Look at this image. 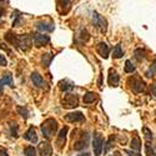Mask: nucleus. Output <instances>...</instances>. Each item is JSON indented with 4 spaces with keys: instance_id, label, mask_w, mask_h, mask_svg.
Here are the masks:
<instances>
[{
    "instance_id": "f3484780",
    "label": "nucleus",
    "mask_w": 156,
    "mask_h": 156,
    "mask_svg": "<svg viewBox=\"0 0 156 156\" xmlns=\"http://www.w3.org/2000/svg\"><path fill=\"white\" fill-rule=\"evenodd\" d=\"M24 139L30 141V142H33V144L37 142V135H36V131H35V129L33 126H30L28 131L24 134Z\"/></svg>"
},
{
    "instance_id": "393cba45",
    "label": "nucleus",
    "mask_w": 156,
    "mask_h": 156,
    "mask_svg": "<svg viewBox=\"0 0 156 156\" xmlns=\"http://www.w3.org/2000/svg\"><path fill=\"white\" fill-rule=\"evenodd\" d=\"M53 58H54L53 54H44V55H43L41 62H43V65H44L45 68H48L49 65H50V62H51V60H53Z\"/></svg>"
},
{
    "instance_id": "0eeeda50",
    "label": "nucleus",
    "mask_w": 156,
    "mask_h": 156,
    "mask_svg": "<svg viewBox=\"0 0 156 156\" xmlns=\"http://www.w3.org/2000/svg\"><path fill=\"white\" fill-rule=\"evenodd\" d=\"M31 40L36 48H40V46H45L50 43V36L43 35L40 33H34V34H31Z\"/></svg>"
},
{
    "instance_id": "7c9ffc66",
    "label": "nucleus",
    "mask_w": 156,
    "mask_h": 156,
    "mask_svg": "<svg viewBox=\"0 0 156 156\" xmlns=\"http://www.w3.org/2000/svg\"><path fill=\"white\" fill-rule=\"evenodd\" d=\"M10 131H11V134H12V136H14L15 139L19 136L18 135V125L15 124V122H12V124H10Z\"/></svg>"
},
{
    "instance_id": "bb28decb",
    "label": "nucleus",
    "mask_w": 156,
    "mask_h": 156,
    "mask_svg": "<svg viewBox=\"0 0 156 156\" xmlns=\"http://www.w3.org/2000/svg\"><path fill=\"white\" fill-rule=\"evenodd\" d=\"M135 71V66H134V64L131 60H126L125 62V73H134Z\"/></svg>"
},
{
    "instance_id": "f8f14e48",
    "label": "nucleus",
    "mask_w": 156,
    "mask_h": 156,
    "mask_svg": "<svg viewBox=\"0 0 156 156\" xmlns=\"http://www.w3.org/2000/svg\"><path fill=\"white\" fill-rule=\"evenodd\" d=\"M109 85L111 87H118L119 86V83H120V76L119 74L116 73L115 69H109Z\"/></svg>"
},
{
    "instance_id": "b1692460",
    "label": "nucleus",
    "mask_w": 156,
    "mask_h": 156,
    "mask_svg": "<svg viewBox=\"0 0 156 156\" xmlns=\"http://www.w3.org/2000/svg\"><path fill=\"white\" fill-rule=\"evenodd\" d=\"M135 58H136L139 61L144 60V59L146 58V51H145L144 49H141V48L136 49V50H135Z\"/></svg>"
},
{
    "instance_id": "5701e85b",
    "label": "nucleus",
    "mask_w": 156,
    "mask_h": 156,
    "mask_svg": "<svg viewBox=\"0 0 156 156\" xmlns=\"http://www.w3.org/2000/svg\"><path fill=\"white\" fill-rule=\"evenodd\" d=\"M11 19H14V21H12V27H19L20 23L23 21L20 11L15 10V11H14V15H11Z\"/></svg>"
},
{
    "instance_id": "ddd939ff",
    "label": "nucleus",
    "mask_w": 156,
    "mask_h": 156,
    "mask_svg": "<svg viewBox=\"0 0 156 156\" xmlns=\"http://www.w3.org/2000/svg\"><path fill=\"white\" fill-rule=\"evenodd\" d=\"M39 154L40 156H51L53 154V146H51L48 141H43L39 144Z\"/></svg>"
},
{
    "instance_id": "72a5a7b5",
    "label": "nucleus",
    "mask_w": 156,
    "mask_h": 156,
    "mask_svg": "<svg viewBox=\"0 0 156 156\" xmlns=\"http://www.w3.org/2000/svg\"><path fill=\"white\" fill-rule=\"evenodd\" d=\"M0 156H9L5 147H0Z\"/></svg>"
},
{
    "instance_id": "39448f33",
    "label": "nucleus",
    "mask_w": 156,
    "mask_h": 156,
    "mask_svg": "<svg viewBox=\"0 0 156 156\" xmlns=\"http://www.w3.org/2000/svg\"><path fill=\"white\" fill-rule=\"evenodd\" d=\"M61 104H62V108H65V109L76 108L77 105H79V98H77V95H75V94L68 93L66 95L62 98Z\"/></svg>"
},
{
    "instance_id": "412c9836",
    "label": "nucleus",
    "mask_w": 156,
    "mask_h": 156,
    "mask_svg": "<svg viewBox=\"0 0 156 156\" xmlns=\"http://www.w3.org/2000/svg\"><path fill=\"white\" fill-rule=\"evenodd\" d=\"M131 149L135 150L136 152H140V150H141V140H140L139 136H135L131 140Z\"/></svg>"
},
{
    "instance_id": "2eb2a0df",
    "label": "nucleus",
    "mask_w": 156,
    "mask_h": 156,
    "mask_svg": "<svg viewBox=\"0 0 156 156\" xmlns=\"http://www.w3.org/2000/svg\"><path fill=\"white\" fill-rule=\"evenodd\" d=\"M96 51H98V54L104 58V59H108L109 58V54H110V48L108 46L106 43H99L96 45Z\"/></svg>"
},
{
    "instance_id": "4c0bfd02",
    "label": "nucleus",
    "mask_w": 156,
    "mask_h": 156,
    "mask_svg": "<svg viewBox=\"0 0 156 156\" xmlns=\"http://www.w3.org/2000/svg\"><path fill=\"white\" fill-rule=\"evenodd\" d=\"M3 14H4V9H2V8H0V18L3 16Z\"/></svg>"
},
{
    "instance_id": "aec40b11",
    "label": "nucleus",
    "mask_w": 156,
    "mask_h": 156,
    "mask_svg": "<svg viewBox=\"0 0 156 156\" xmlns=\"http://www.w3.org/2000/svg\"><path fill=\"white\" fill-rule=\"evenodd\" d=\"M124 56V50L121 48V44H118L112 50V58L114 59H120Z\"/></svg>"
},
{
    "instance_id": "473e14b6",
    "label": "nucleus",
    "mask_w": 156,
    "mask_h": 156,
    "mask_svg": "<svg viewBox=\"0 0 156 156\" xmlns=\"http://www.w3.org/2000/svg\"><path fill=\"white\" fill-rule=\"evenodd\" d=\"M6 65H8L6 58H5L3 54H0V66H6Z\"/></svg>"
},
{
    "instance_id": "20e7f679",
    "label": "nucleus",
    "mask_w": 156,
    "mask_h": 156,
    "mask_svg": "<svg viewBox=\"0 0 156 156\" xmlns=\"http://www.w3.org/2000/svg\"><path fill=\"white\" fill-rule=\"evenodd\" d=\"M104 145H105V141H104V137L100 133H94L93 136V149H94V154L95 156H100L101 151L104 149Z\"/></svg>"
},
{
    "instance_id": "c756f323",
    "label": "nucleus",
    "mask_w": 156,
    "mask_h": 156,
    "mask_svg": "<svg viewBox=\"0 0 156 156\" xmlns=\"http://www.w3.org/2000/svg\"><path fill=\"white\" fill-rule=\"evenodd\" d=\"M18 112H19L21 116H24V119H28L29 115H30V114H29V110L25 108V106H23V108L19 106V108H18Z\"/></svg>"
},
{
    "instance_id": "9d476101",
    "label": "nucleus",
    "mask_w": 156,
    "mask_h": 156,
    "mask_svg": "<svg viewBox=\"0 0 156 156\" xmlns=\"http://www.w3.org/2000/svg\"><path fill=\"white\" fill-rule=\"evenodd\" d=\"M69 122H84L85 121V115L80 111H75V112H69L65 116Z\"/></svg>"
},
{
    "instance_id": "dca6fc26",
    "label": "nucleus",
    "mask_w": 156,
    "mask_h": 156,
    "mask_svg": "<svg viewBox=\"0 0 156 156\" xmlns=\"http://www.w3.org/2000/svg\"><path fill=\"white\" fill-rule=\"evenodd\" d=\"M31 81H33V84L36 87H45L46 86V84H45V81L43 79V76L39 74V73H36V71H34L31 74Z\"/></svg>"
},
{
    "instance_id": "c85d7f7f",
    "label": "nucleus",
    "mask_w": 156,
    "mask_h": 156,
    "mask_svg": "<svg viewBox=\"0 0 156 156\" xmlns=\"http://www.w3.org/2000/svg\"><path fill=\"white\" fill-rule=\"evenodd\" d=\"M142 133H144V135H145V139H146V141H151V140H154V136H152V133L150 131V130L147 129V127H142Z\"/></svg>"
},
{
    "instance_id": "f704fd0d",
    "label": "nucleus",
    "mask_w": 156,
    "mask_h": 156,
    "mask_svg": "<svg viewBox=\"0 0 156 156\" xmlns=\"http://www.w3.org/2000/svg\"><path fill=\"white\" fill-rule=\"evenodd\" d=\"M126 154H129V156H141L140 152H134V151H130V150H127Z\"/></svg>"
},
{
    "instance_id": "cd10ccee",
    "label": "nucleus",
    "mask_w": 156,
    "mask_h": 156,
    "mask_svg": "<svg viewBox=\"0 0 156 156\" xmlns=\"http://www.w3.org/2000/svg\"><path fill=\"white\" fill-rule=\"evenodd\" d=\"M155 74H156V60L151 64V66H150L149 70L146 71V76H147V77H151V76L155 75Z\"/></svg>"
},
{
    "instance_id": "f257e3e1",
    "label": "nucleus",
    "mask_w": 156,
    "mask_h": 156,
    "mask_svg": "<svg viewBox=\"0 0 156 156\" xmlns=\"http://www.w3.org/2000/svg\"><path fill=\"white\" fill-rule=\"evenodd\" d=\"M6 40L19 50L21 51H28L31 45H33V40H31V36L28 34H24V35H16V34H12L11 31H8L5 35Z\"/></svg>"
},
{
    "instance_id": "e433bc0d",
    "label": "nucleus",
    "mask_w": 156,
    "mask_h": 156,
    "mask_svg": "<svg viewBox=\"0 0 156 156\" xmlns=\"http://www.w3.org/2000/svg\"><path fill=\"white\" fill-rule=\"evenodd\" d=\"M79 156H91V155H90V154H87V152H84V154H80Z\"/></svg>"
},
{
    "instance_id": "c9c22d12",
    "label": "nucleus",
    "mask_w": 156,
    "mask_h": 156,
    "mask_svg": "<svg viewBox=\"0 0 156 156\" xmlns=\"http://www.w3.org/2000/svg\"><path fill=\"white\" fill-rule=\"evenodd\" d=\"M151 94H152V96H154V98L156 99V85L151 87Z\"/></svg>"
},
{
    "instance_id": "f03ea898",
    "label": "nucleus",
    "mask_w": 156,
    "mask_h": 156,
    "mask_svg": "<svg viewBox=\"0 0 156 156\" xmlns=\"http://www.w3.org/2000/svg\"><path fill=\"white\" fill-rule=\"evenodd\" d=\"M40 129H41L43 136L46 140H50V139H53V136H55V134L58 131V121L53 118H49L41 124Z\"/></svg>"
},
{
    "instance_id": "4be33fe9",
    "label": "nucleus",
    "mask_w": 156,
    "mask_h": 156,
    "mask_svg": "<svg viewBox=\"0 0 156 156\" xmlns=\"http://www.w3.org/2000/svg\"><path fill=\"white\" fill-rule=\"evenodd\" d=\"M145 152H146V156H156V149L149 141H146L145 144Z\"/></svg>"
},
{
    "instance_id": "a878e982",
    "label": "nucleus",
    "mask_w": 156,
    "mask_h": 156,
    "mask_svg": "<svg viewBox=\"0 0 156 156\" xmlns=\"http://www.w3.org/2000/svg\"><path fill=\"white\" fill-rule=\"evenodd\" d=\"M24 155L25 156H36V150L34 146H27L24 149Z\"/></svg>"
},
{
    "instance_id": "9b49d317",
    "label": "nucleus",
    "mask_w": 156,
    "mask_h": 156,
    "mask_svg": "<svg viewBox=\"0 0 156 156\" xmlns=\"http://www.w3.org/2000/svg\"><path fill=\"white\" fill-rule=\"evenodd\" d=\"M66 135H68V127L65 126V127H62V130H60L58 139H56V145H58L59 150H62L65 144H66Z\"/></svg>"
},
{
    "instance_id": "6e6552de",
    "label": "nucleus",
    "mask_w": 156,
    "mask_h": 156,
    "mask_svg": "<svg viewBox=\"0 0 156 156\" xmlns=\"http://www.w3.org/2000/svg\"><path fill=\"white\" fill-rule=\"evenodd\" d=\"M89 134L86 131H81V135L79 136V139H77L75 141L74 144V150H83V149H86L87 145H89Z\"/></svg>"
},
{
    "instance_id": "423d86ee",
    "label": "nucleus",
    "mask_w": 156,
    "mask_h": 156,
    "mask_svg": "<svg viewBox=\"0 0 156 156\" xmlns=\"http://www.w3.org/2000/svg\"><path fill=\"white\" fill-rule=\"evenodd\" d=\"M93 25H94L95 28H98L100 31L106 33V29H108V23H106L105 18L101 16L98 11H94V12H93Z\"/></svg>"
},
{
    "instance_id": "2f4dec72",
    "label": "nucleus",
    "mask_w": 156,
    "mask_h": 156,
    "mask_svg": "<svg viewBox=\"0 0 156 156\" xmlns=\"http://www.w3.org/2000/svg\"><path fill=\"white\" fill-rule=\"evenodd\" d=\"M114 139H115L114 136H110V137H109V141H108V146L105 147V152H108V151L111 149V146H114Z\"/></svg>"
},
{
    "instance_id": "7ed1b4c3",
    "label": "nucleus",
    "mask_w": 156,
    "mask_h": 156,
    "mask_svg": "<svg viewBox=\"0 0 156 156\" xmlns=\"http://www.w3.org/2000/svg\"><path fill=\"white\" fill-rule=\"evenodd\" d=\"M127 84H130V87H131V90L135 94L142 93L146 87V84L144 83V80H142L141 77H137V76L130 77V79L127 80Z\"/></svg>"
},
{
    "instance_id": "4468645a",
    "label": "nucleus",
    "mask_w": 156,
    "mask_h": 156,
    "mask_svg": "<svg viewBox=\"0 0 156 156\" xmlns=\"http://www.w3.org/2000/svg\"><path fill=\"white\" fill-rule=\"evenodd\" d=\"M5 85H9V86H14V80H12V75L11 74H5L2 79H0V95L3 94V90H4V86Z\"/></svg>"
},
{
    "instance_id": "6ab92c4d",
    "label": "nucleus",
    "mask_w": 156,
    "mask_h": 156,
    "mask_svg": "<svg viewBox=\"0 0 156 156\" xmlns=\"http://www.w3.org/2000/svg\"><path fill=\"white\" fill-rule=\"evenodd\" d=\"M98 99V94H95V93H93V91H87L85 95H84V102L85 104H91V102H94L95 100Z\"/></svg>"
},
{
    "instance_id": "1a4fd4ad",
    "label": "nucleus",
    "mask_w": 156,
    "mask_h": 156,
    "mask_svg": "<svg viewBox=\"0 0 156 156\" xmlns=\"http://www.w3.org/2000/svg\"><path fill=\"white\" fill-rule=\"evenodd\" d=\"M36 28H37V30H40V31L51 33V31H54L55 25H54V21H51V20L46 19V20H40V21H37V23H36Z\"/></svg>"
},
{
    "instance_id": "a211bd4d",
    "label": "nucleus",
    "mask_w": 156,
    "mask_h": 156,
    "mask_svg": "<svg viewBox=\"0 0 156 156\" xmlns=\"http://www.w3.org/2000/svg\"><path fill=\"white\" fill-rule=\"evenodd\" d=\"M59 87L62 90V91L69 93L70 90L74 89V83H71V81L68 80V79H65V80H61V81L59 83Z\"/></svg>"
}]
</instances>
